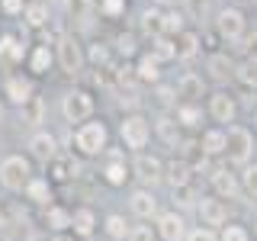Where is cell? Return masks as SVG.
Listing matches in <instances>:
<instances>
[{
	"label": "cell",
	"instance_id": "cell-14",
	"mask_svg": "<svg viewBox=\"0 0 257 241\" xmlns=\"http://www.w3.org/2000/svg\"><path fill=\"white\" fill-rule=\"evenodd\" d=\"M132 171L139 174L142 180L155 183V180H161V171H164V167H161V161H158L155 155H139V158H135V167H132Z\"/></svg>",
	"mask_w": 257,
	"mask_h": 241
},
{
	"label": "cell",
	"instance_id": "cell-52",
	"mask_svg": "<svg viewBox=\"0 0 257 241\" xmlns=\"http://www.w3.org/2000/svg\"><path fill=\"white\" fill-rule=\"evenodd\" d=\"M42 4H52V0H42Z\"/></svg>",
	"mask_w": 257,
	"mask_h": 241
},
{
	"label": "cell",
	"instance_id": "cell-9",
	"mask_svg": "<svg viewBox=\"0 0 257 241\" xmlns=\"http://www.w3.org/2000/svg\"><path fill=\"white\" fill-rule=\"evenodd\" d=\"M158 235L164 241H183L187 238V228H183V219L177 212H164L158 215Z\"/></svg>",
	"mask_w": 257,
	"mask_h": 241
},
{
	"label": "cell",
	"instance_id": "cell-38",
	"mask_svg": "<svg viewBox=\"0 0 257 241\" xmlns=\"http://www.w3.org/2000/svg\"><path fill=\"white\" fill-rule=\"evenodd\" d=\"M68 10H71L74 20H80L87 26V0H68Z\"/></svg>",
	"mask_w": 257,
	"mask_h": 241
},
{
	"label": "cell",
	"instance_id": "cell-42",
	"mask_svg": "<svg viewBox=\"0 0 257 241\" xmlns=\"http://www.w3.org/2000/svg\"><path fill=\"white\" fill-rule=\"evenodd\" d=\"M142 26H145V32H158V36H161V13H145L142 16Z\"/></svg>",
	"mask_w": 257,
	"mask_h": 241
},
{
	"label": "cell",
	"instance_id": "cell-51",
	"mask_svg": "<svg viewBox=\"0 0 257 241\" xmlns=\"http://www.w3.org/2000/svg\"><path fill=\"white\" fill-rule=\"evenodd\" d=\"M158 4H167V0H158Z\"/></svg>",
	"mask_w": 257,
	"mask_h": 241
},
{
	"label": "cell",
	"instance_id": "cell-31",
	"mask_svg": "<svg viewBox=\"0 0 257 241\" xmlns=\"http://www.w3.org/2000/svg\"><path fill=\"white\" fill-rule=\"evenodd\" d=\"M135 74H139L142 80H158L161 71H158V61L151 58V55H145V58L139 61V68H135Z\"/></svg>",
	"mask_w": 257,
	"mask_h": 241
},
{
	"label": "cell",
	"instance_id": "cell-29",
	"mask_svg": "<svg viewBox=\"0 0 257 241\" xmlns=\"http://www.w3.org/2000/svg\"><path fill=\"white\" fill-rule=\"evenodd\" d=\"M106 235H109V238H116V241L128 238V225H125L122 215H106Z\"/></svg>",
	"mask_w": 257,
	"mask_h": 241
},
{
	"label": "cell",
	"instance_id": "cell-30",
	"mask_svg": "<svg viewBox=\"0 0 257 241\" xmlns=\"http://www.w3.org/2000/svg\"><path fill=\"white\" fill-rule=\"evenodd\" d=\"M199 119H203V112L196 106H180L177 109V126H187V129H196Z\"/></svg>",
	"mask_w": 257,
	"mask_h": 241
},
{
	"label": "cell",
	"instance_id": "cell-20",
	"mask_svg": "<svg viewBox=\"0 0 257 241\" xmlns=\"http://www.w3.org/2000/svg\"><path fill=\"white\" fill-rule=\"evenodd\" d=\"M52 61H55L52 48H48V45H36L32 55H29V71H32V74H45V71L52 68Z\"/></svg>",
	"mask_w": 257,
	"mask_h": 241
},
{
	"label": "cell",
	"instance_id": "cell-23",
	"mask_svg": "<svg viewBox=\"0 0 257 241\" xmlns=\"http://www.w3.org/2000/svg\"><path fill=\"white\" fill-rule=\"evenodd\" d=\"M196 48H199V39L193 36V32H180L177 42H174V55H177V58H193Z\"/></svg>",
	"mask_w": 257,
	"mask_h": 241
},
{
	"label": "cell",
	"instance_id": "cell-27",
	"mask_svg": "<svg viewBox=\"0 0 257 241\" xmlns=\"http://www.w3.org/2000/svg\"><path fill=\"white\" fill-rule=\"evenodd\" d=\"M151 58L155 61H167V58H177L174 55V42L167 36H158L155 42H151Z\"/></svg>",
	"mask_w": 257,
	"mask_h": 241
},
{
	"label": "cell",
	"instance_id": "cell-21",
	"mask_svg": "<svg viewBox=\"0 0 257 241\" xmlns=\"http://www.w3.org/2000/svg\"><path fill=\"white\" fill-rule=\"evenodd\" d=\"M23 55H26V45H23L16 36H0V58L23 61Z\"/></svg>",
	"mask_w": 257,
	"mask_h": 241
},
{
	"label": "cell",
	"instance_id": "cell-15",
	"mask_svg": "<svg viewBox=\"0 0 257 241\" xmlns=\"http://www.w3.org/2000/svg\"><path fill=\"white\" fill-rule=\"evenodd\" d=\"M23 20H26V26L32 29H42L45 23H48V4H42V0H29L26 7H23Z\"/></svg>",
	"mask_w": 257,
	"mask_h": 241
},
{
	"label": "cell",
	"instance_id": "cell-41",
	"mask_svg": "<svg viewBox=\"0 0 257 241\" xmlns=\"http://www.w3.org/2000/svg\"><path fill=\"white\" fill-rule=\"evenodd\" d=\"M222 241H247V231L241 228V225H225Z\"/></svg>",
	"mask_w": 257,
	"mask_h": 241
},
{
	"label": "cell",
	"instance_id": "cell-3",
	"mask_svg": "<svg viewBox=\"0 0 257 241\" xmlns=\"http://www.w3.org/2000/svg\"><path fill=\"white\" fill-rule=\"evenodd\" d=\"M61 112H64L68 123H87V119L93 116V96L87 93V90H80V87H74V90L64 93Z\"/></svg>",
	"mask_w": 257,
	"mask_h": 241
},
{
	"label": "cell",
	"instance_id": "cell-7",
	"mask_svg": "<svg viewBox=\"0 0 257 241\" xmlns=\"http://www.w3.org/2000/svg\"><path fill=\"white\" fill-rule=\"evenodd\" d=\"M4 96L16 106H26V103L36 96V84H32V77H23V74H10L4 84Z\"/></svg>",
	"mask_w": 257,
	"mask_h": 241
},
{
	"label": "cell",
	"instance_id": "cell-36",
	"mask_svg": "<svg viewBox=\"0 0 257 241\" xmlns=\"http://www.w3.org/2000/svg\"><path fill=\"white\" fill-rule=\"evenodd\" d=\"M100 10L106 16H122L125 13V0H100Z\"/></svg>",
	"mask_w": 257,
	"mask_h": 241
},
{
	"label": "cell",
	"instance_id": "cell-24",
	"mask_svg": "<svg viewBox=\"0 0 257 241\" xmlns=\"http://www.w3.org/2000/svg\"><path fill=\"white\" fill-rule=\"evenodd\" d=\"M177 96H187V100H193V96H203V80H199L196 74H183L180 84H177Z\"/></svg>",
	"mask_w": 257,
	"mask_h": 241
},
{
	"label": "cell",
	"instance_id": "cell-8",
	"mask_svg": "<svg viewBox=\"0 0 257 241\" xmlns=\"http://www.w3.org/2000/svg\"><path fill=\"white\" fill-rule=\"evenodd\" d=\"M29 155L36 161H42V164L55 161V158H58V139H55L52 132H36L29 139Z\"/></svg>",
	"mask_w": 257,
	"mask_h": 241
},
{
	"label": "cell",
	"instance_id": "cell-16",
	"mask_svg": "<svg viewBox=\"0 0 257 241\" xmlns=\"http://www.w3.org/2000/svg\"><path fill=\"white\" fill-rule=\"evenodd\" d=\"M199 219H203V225H222L228 219V209H225L219 199H203V203H199Z\"/></svg>",
	"mask_w": 257,
	"mask_h": 241
},
{
	"label": "cell",
	"instance_id": "cell-4",
	"mask_svg": "<svg viewBox=\"0 0 257 241\" xmlns=\"http://www.w3.org/2000/svg\"><path fill=\"white\" fill-rule=\"evenodd\" d=\"M251 151H254V142H251V132L241 126H231L225 132V155H228L231 164H247L251 161Z\"/></svg>",
	"mask_w": 257,
	"mask_h": 241
},
{
	"label": "cell",
	"instance_id": "cell-11",
	"mask_svg": "<svg viewBox=\"0 0 257 241\" xmlns=\"http://www.w3.org/2000/svg\"><path fill=\"white\" fill-rule=\"evenodd\" d=\"M215 23H219V32L225 39H238L244 32V13L241 10H222Z\"/></svg>",
	"mask_w": 257,
	"mask_h": 241
},
{
	"label": "cell",
	"instance_id": "cell-35",
	"mask_svg": "<svg viewBox=\"0 0 257 241\" xmlns=\"http://www.w3.org/2000/svg\"><path fill=\"white\" fill-rule=\"evenodd\" d=\"M23 109L29 112V123H42V112H45V106H42V100H39V96H32V100H29Z\"/></svg>",
	"mask_w": 257,
	"mask_h": 241
},
{
	"label": "cell",
	"instance_id": "cell-1",
	"mask_svg": "<svg viewBox=\"0 0 257 241\" xmlns=\"http://www.w3.org/2000/svg\"><path fill=\"white\" fill-rule=\"evenodd\" d=\"M32 180V164L23 155H7L0 161V187L10 193H23Z\"/></svg>",
	"mask_w": 257,
	"mask_h": 241
},
{
	"label": "cell",
	"instance_id": "cell-28",
	"mask_svg": "<svg viewBox=\"0 0 257 241\" xmlns=\"http://www.w3.org/2000/svg\"><path fill=\"white\" fill-rule=\"evenodd\" d=\"M209 71H212L215 80H228L235 74V71H231V61L225 58V55H212V58H209Z\"/></svg>",
	"mask_w": 257,
	"mask_h": 241
},
{
	"label": "cell",
	"instance_id": "cell-48",
	"mask_svg": "<svg viewBox=\"0 0 257 241\" xmlns=\"http://www.w3.org/2000/svg\"><path fill=\"white\" fill-rule=\"evenodd\" d=\"M247 52L257 55V32H254V36H247Z\"/></svg>",
	"mask_w": 257,
	"mask_h": 241
},
{
	"label": "cell",
	"instance_id": "cell-2",
	"mask_svg": "<svg viewBox=\"0 0 257 241\" xmlns=\"http://www.w3.org/2000/svg\"><path fill=\"white\" fill-rule=\"evenodd\" d=\"M106 139H109V132H106L103 123H80L77 132H74V148L80 155L93 158V155H100V151H106Z\"/></svg>",
	"mask_w": 257,
	"mask_h": 241
},
{
	"label": "cell",
	"instance_id": "cell-50",
	"mask_svg": "<svg viewBox=\"0 0 257 241\" xmlns=\"http://www.w3.org/2000/svg\"><path fill=\"white\" fill-rule=\"evenodd\" d=\"M0 123H4V106H0Z\"/></svg>",
	"mask_w": 257,
	"mask_h": 241
},
{
	"label": "cell",
	"instance_id": "cell-13",
	"mask_svg": "<svg viewBox=\"0 0 257 241\" xmlns=\"http://www.w3.org/2000/svg\"><path fill=\"white\" fill-rule=\"evenodd\" d=\"M103 177H106L109 187H122V183H125L128 167H125V161H122L119 151H109V161H106V167H103Z\"/></svg>",
	"mask_w": 257,
	"mask_h": 241
},
{
	"label": "cell",
	"instance_id": "cell-46",
	"mask_svg": "<svg viewBox=\"0 0 257 241\" xmlns=\"http://www.w3.org/2000/svg\"><path fill=\"white\" fill-rule=\"evenodd\" d=\"M90 58H93L96 64H103V61H106V48H103V45H96L93 52H90Z\"/></svg>",
	"mask_w": 257,
	"mask_h": 241
},
{
	"label": "cell",
	"instance_id": "cell-18",
	"mask_svg": "<svg viewBox=\"0 0 257 241\" xmlns=\"http://www.w3.org/2000/svg\"><path fill=\"white\" fill-rule=\"evenodd\" d=\"M23 193H26V199H32V203H39V206H48V199H52V187H48L45 177H32Z\"/></svg>",
	"mask_w": 257,
	"mask_h": 241
},
{
	"label": "cell",
	"instance_id": "cell-49",
	"mask_svg": "<svg viewBox=\"0 0 257 241\" xmlns=\"http://www.w3.org/2000/svg\"><path fill=\"white\" fill-rule=\"evenodd\" d=\"M52 241H74V235H64V231H58V235H55Z\"/></svg>",
	"mask_w": 257,
	"mask_h": 241
},
{
	"label": "cell",
	"instance_id": "cell-19",
	"mask_svg": "<svg viewBox=\"0 0 257 241\" xmlns=\"http://www.w3.org/2000/svg\"><path fill=\"white\" fill-rule=\"evenodd\" d=\"M209 112H212V119H219V123H231V116H235V103H231L228 93H215L212 103H209Z\"/></svg>",
	"mask_w": 257,
	"mask_h": 241
},
{
	"label": "cell",
	"instance_id": "cell-47",
	"mask_svg": "<svg viewBox=\"0 0 257 241\" xmlns=\"http://www.w3.org/2000/svg\"><path fill=\"white\" fill-rule=\"evenodd\" d=\"M158 100L161 103H171L174 100V90H171V87H161V90H158Z\"/></svg>",
	"mask_w": 257,
	"mask_h": 241
},
{
	"label": "cell",
	"instance_id": "cell-45",
	"mask_svg": "<svg viewBox=\"0 0 257 241\" xmlns=\"http://www.w3.org/2000/svg\"><path fill=\"white\" fill-rule=\"evenodd\" d=\"M116 45H119V52H122V55H132V52H135V39H132V36H119Z\"/></svg>",
	"mask_w": 257,
	"mask_h": 241
},
{
	"label": "cell",
	"instance_id": "cell-40",
	"mask_svg": "<svg viewBox=\"0 0 257 241\" xmlns=\"http://www.w3.org/2000/svg\"><path fill=\"white\" fill-rule=\"evenodd\" d=\"M48 164H52V177H55V180H64V177H71V164H68V161L55 158V161H48Z\"/></svg>",
	"mask_w": 257,
	"mask_h": 241
},
{
	"label": "cell",
	"instance_id": "cell-17",
	"mask_svg": "<svg viewBox=\"0 0 257 241\" xmlns=\"http://www.w3.org/2000/svg\"><path fill=\"white\" fill-rule=\"evenodd\" d=\"M212 187H215V193H222V196H228V199L241 196V187H238L235 174H228V171H215L212 174Z\"/></svg>",
	"mask_w": 257,
	"mask_h": 241
},
{
	"label": "cell",
	"instance_id": "cell-33",
	"mask_svg": "<svg viewBox=\"0 0 257 241\" xmlns=\"http://www.w3.org/2000/svg\"><path fill=\"white\" fill-rule=\"evenodd\" d=\"M158 132L164 135V142H167V145H177V139H180V126H177L174 119H167V116L158 123Z\"/></svg>",
	"mask_w": 257,
	"mask_h": 241
},
{
	"label": "cell",
	"instance_id": "cell-6",
	"mask_svg": "<svg viewBox=\"0 0 257 241\" xmlns=\"http://www.w3.org/2000/svg\"><path fill=\"white\" fill-rule=\"evenodd\" d=\"M119 135H122L125 148L142 151L145 145H148V139H151L148 119H145V116H125V119H122V126H119Z\"/></svg>",
	"mask_w": 257,
	"mask_h": 241
},
{
	"label": "cell",
	"instance_id": "cell-25",
	"mask_svg": "<svg viewBox=\"0 0 257 241\" xmlns=\"http://www.w3.org/2000/svg\"><path fill=\"white\" fill-rule=\"evenodd\" d=\"M167 180H171V187H187L190 183V164H183V161H174L171 167H167Z\"/></svg>",
	"mask_w": 257,
	"mask_h": 241
},
{
	"label": "cell",
	"instance_id": "cell-5",
	"mask_svg": "<svg viewBox=\"0 0 257 241\" xmlns=\"http://www.w3.org/2000/svg\"><path fill=\"white\" fill-rule=\"evenodd\" d=\"M55 58H58V68L64 71V74L74 77L80 68H84V48H80V42L74 36H61L58 39V52H55Z\"/></svg>",
	"mask_w": 257,
	"mask_h": 241
},
{
	"label": "cell",
	"instance_id": "cell-43",
	"mask_svg": "<svg viewBox=\"0 0 257 241\" xmlns=\"http://www.w3.org/2000/svg\"><path fill=\"white\" fill-rule=\"evenodd\" d=\"M0 7H4L7 16H20L23 7H26V0H0Z\"/></svg>",
	"mask_w": 257,
	"mask_h": 241
},
{
	"label": "cell",
	"instance_id": "cell-44",
	"mask_svg": "<svg viewBox=\"0 0 257 241\" xmlns=\"http://www.w3.org/2000/svg\"><path fill=\"white\" fill-rule=\"evenodd\" d=\"M183 241H215V235H212L209 228H193V231H190V235L183 238Z\"/></svg>",
	"mask_w": 257,
	"mask_h": 241
},
{
	"label": "cell",
	"instance_id": "cell-32",
	"mask_svg": "<svg viewBox=\"0 0 257 241\" xmlns=\"http://www.w3.org/2000/svg\"><path fill=\"white\" fill-rule=\"evenodd\" d=\"M238 74V80L241 84H247V87H257V58H247L244 64H241V68L235 71Z\"/></svg>",
	"mask_w": 257,
	"mask_h": 241
},
{
	"label": "cell",
	"instance_id": "cell-12",
	"mask_svg": "<svg viewBox=\"0 0 257 241\" xmlns=\"http://www.w3.org/2000/svg\"><path fill=\"white\" fill-rule=\"evenodd\" d=\"M93 228H96V215H93V209H74L71 212V231H74L77 238H90L93 235Z\"/></svg>",
	"mask_w": 257,
	"mask_h": 241
},
{
	"label": "cell",
	"instance_id": "cell-22",
	"mask_svg": "<svg viewBox=\"0 0 257 241\" xmlns=\"http://www.w3.org/2000/svg\"><path fill=\"white\" fill-rule=\"evenodd\" d=\"M45 222H48V228L64 231V228H71V212L61 206H45Z\"/></svg>",
	"mask_w": 257,
	"mask_h": 241
},
{
	"label": "cell",
	"instance_id": "cell-37",
	"mask_svg": "<svg viewBox=\"0 0 257 241\" xmlns=\"http://www.w3.org/2000/svg\"><path fill=\"white\" fill-rule=\"evenodd\" d=\"M125 241H155V231H151V225H139V228H128Z\"/></svg>",
	"mask_w": 257,
	"mask_h": 241
},
{
	"label": "cell",
	"instance_id": "cell-10",
	"mask_svg": "<svg viewBox=\"0 0 257 241\" xmlns=\"http://www.w3.org/2000/svg\"><path fill=\"white\" fill-rule=\"evenodd\" d=\"M128 209H132L139 219H151V215H158V199H155V193L135 190L132 196H128Z\"/></svg>",
	"mask_w": 257,
	"mask_h": 241
},
{
	"label": "cell",
	"instance_id": "cell-34",
	"mask_svg": "<svg viewBox=\"0 0 257 241\" xmlns=\"http://www.w3.org/2000/svg\"><path fill=\"white\" fill-rule=\"evenodd\" d=\"M180 29H183V16L180 13L161 16V32H177V36H180Z\"/></svg>",
	"mask_w": 257,
	"mask_h": 241
},
{
	"label": "cell",
	"instance_id": "cell-26",
	"mask_svg": "<svg viewBox=\"0 0 257 241\" xmlns=\"http://www.w3.org/2000/svg\"><path fill=\"white\" fill-rule=\"evenodd\" d=\"M203 151H206V155H222V151H225V132L209 129V132L203 135Z\"/></svg>",
	"mask_w": 257,
	"mask_h": 241
},
{
	"label": "cell",
	"instance_id": "cell-39",
	"mask_svg": "<svg viewBox=\"0 0 257 241\" xmlns=\"http://www.w3.org/2000/svg\"><path fill=\"white\" fill-rule=\"evenodd\" d=\"M244 190H247V196L257 199V164H251L244 171Z\"/></svg>",
	"mask_w": 257,
	"mask_h": 241
}]
</instances>
